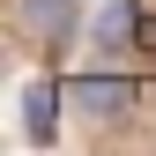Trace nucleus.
I'll return each instance as SVG.
<instances>
[{"mask_svg": "<svg viewBox=\"0 0 156 156\" xmlns=\"http://www.w3.org/2000/svg\"><path fill=\"white\" fill-rule=\"evenodd\" d=\"M15 15H23V30H30L45 52H60L67 37H74V23H82V0H23Z\"/></svg>", "mask_w": 156, "mask_h": 156, "instance_id": "1", "label": "nucleus"}, {"mask_svg": "<svg viewBox=\"0 0 156 156\" xmlns=\"http://www.w3.org/2000/svg\"><path fill=\"white\" fill-rule=\"evenodd\" d=\"M67 97L82 104V119H97V126H104V119H119V112L134 104V89L119 82V74H82V82H74Z\"/></svg>", "mask_w": 156, "mask_h": 156, "instance_id": "2", "label": "nucleus"}, {"mask_svg": "<svg viewBox=\"0 0 156 156\" xmlns=\"http://www.w3.org/2000/svg\"><path fill=\"white\" fill-rule=\"evenodd\" d=\"M134 37H141V8H134V0H112V8L97 15V52L112 60V52H126Z\"/></svg>", "mask_w": 156, "mask_h": 156, "instance_id": "3", "label": "nucleus"}, {"mask_svg": "<svg viewBox=\"0 0 156 156\" xmlns=\"http://www.w3.org/2000/svg\"><path fill=\"white\" fill-rule=\"evenodd\" d=\"M52 104H60V82H30L23 89V134L30 141H52Z\"/></svg>", "mask_w": 156, "mask_h": 156, "instance_id": "4", "label": "nucleus"}]
</instances>
